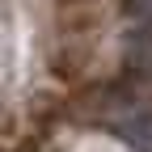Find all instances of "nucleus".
Here are the masks:
<instances>
[{"mask_svg": "<svg viewBox=\"0 0 152 152\" xmlns=\"http://www.w3.org/2000/svg\"><path fill=\"white\" fill-rule=\"evenodd\" d=\"M127 9L140 26H152V0H127Z\"/></svg>", "mask_w": 152, "mask_h": 152, "instance_id": "obj_1", "label": "nucleus"}]
</instances>
